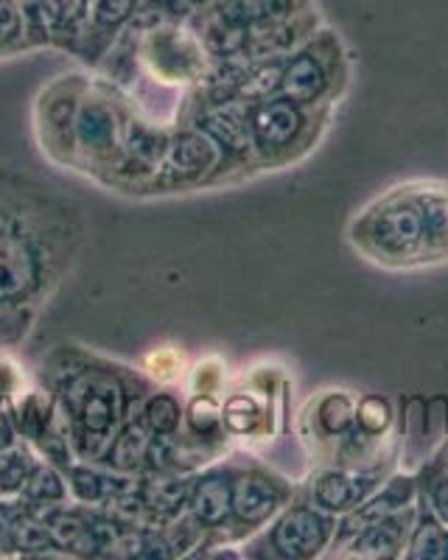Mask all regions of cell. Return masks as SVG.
<instances>
[{
	"mask_svg": "<svg viewBox=\"0 0 448 560\" xmlns=\"http://www.w3.org/2000/svg\"><path fill=\"white\" fill-rule=\"evenodd\" d=\"M82 217L71 199L0 166V308H37L71 269Z\"/></svg>",
	"mask_w": 448,
	"mask_h": 560,
	"instance_id": "6da1fadb",
	"label": "cell"
},
{
	"mask_svg": "<svg viewBox=\"0 0 448 560\" xmlns=\"http://www.w3.org/2000/svg\"><path fill=\"white\" fill-rule=\"evenodd\" d=\"M43 370L73 452L87 463H104L123 420L149 395V382L134 370L87 357L68 345Z\"/></svg>",
	"mask_w": 448,
	"mask_h": 560,
	"instance_id": "7a4b0ae2",
	"label": "cell"
},
{
	"mask_svg": "<svg viewBox=\"0 0 448 560\" xmlns=\"http://www.w3.org/2000/svg\"><path fill=\"white\" fill-rule=\"evenodd\" d=\"M351 244L373 264L387 269H410L426 264L423 219L410 183L373 199L351 222Z\"/></svg>",
	"mask_w": 448,
	"mask_h": 560,
	"instance_id": "3957f363",
	"label": "cell"
},
{
	"mask_svg": "<svg viewBox=\"0 0 448 560\" xmlns=\"http://www.w3.org/2000/svg\"><path fill=\"white\" fill-rule=\"evenodd\" d=\"M129 115V104L107 82H84L73 115L68 166L109 183L121 158Z\"/></svg>",
	"mask_w": 448,
	"mask_h": 560,
	"instance_id": "277c9868",
	"label": "cell"
},
{
	"mask_svg": "<svg viewBox=\"0 0 448 560\" xmlns=\"http://www.w3.org/2000/svg\"><path fill=\"white\" fill-rule=\"evenodd\" d=\"M116 45L132 51L152 79L166 84H199L211 65V54L199 43L191 23L163 26L146 34L121 32Z\"/></svg>",
	"mask_w": 448,
	"mask_h": 560,
	"instance_id": "5b68a950",
	"label": "cell"
},
{
	"mask_svg": "<svg viewBox=\"0 0 448 560\" xmlns=\"http://www.w3.org/2000/svg\"><path fill=\"white\" fill-rule=\"evenodd\" d=\"M314 107H300L286 96L247 102V124L258 166H286L314 140Z\"/></svg>",
	"mask_w": 448,
	"mask_h": 560,
	"instance_id": "8992f818",
	"label": "cell"
},
{
	"mask_svg": "<svg viewBox=\"0 0 448 560\" xmlns=\"http://www.w3.org/2000/svg\"><path fill=\"white\" fill-rule=\"evenodd\" d=\"M342 77L345 68L340 39L331 32H320L283 59L281 96L292 98L300 107H320L337 96Z\"/></svg>",
	"mask_w": 448,
	"mask_h": 560,
	"instance_id": "52a82bcc",
	"label": "cell"
},
{
	"mask_svg": "<svg viewBox=\"0 0 448 560\" xmlns=\"http://www.w3.org/2000/svg\"><path fill=\"white\" fill-rule=\"evenodd\" d=\"M227 168L231 166H227L222 149L202 129L182 124L168 132L163 166L152 191H177V188L182 191L193 185L219 183Z\"/></svg>",
	"mask_w": 448,
	"mask_h": 560,
	"instance_id": "ba28073f",
	"label": "cell"
},
{
	"mask_svg": "<svg viewBox=\"0 0 448 560\" xmlns=\"http://www.w3.org/2000/svg\"><path fill=\"white\" fill-rule=\"evenodd\" d=\"M188 121L191 127L202 129L208 138L222 149L224 160L231 168L258 166L256 152H252V135L247 124V102L233 98V102H202L193 96L188 102Z\"/></svg>",
	"mask_w": 448,
	"mask_h": 560,
	"instance_id": "9c48e42d",
	"label": "cell"
},
{
	"mask_svg": "<svg viewBox=\"0 0 448 560\" xmlns=\"http://www.w3.org/2000/svg\"><path fill=\"white\" fill-rule=\"evenodd\" d=\"M337 516L314 504H286L278 522L267 533V547L275 558L308 560L322 555L333 544Z\"/></svg>",
	"mask_w": 448,
	"mask_h": 560,
	"instance_id": "30bf717a",
	"label": "cell"
},
{
	"mask_svg": "<svg viewBox=\"0 0 448 560\" xmlns=\"http://www.w3.org/2000/svg\"><path fill=\"white\" fill-rule=\"evenodd\" d=\"M87 79L84 77H59L48 90H43L37 104V127L43 152L51 154L57 163L68 166L71 158V129L76 115L79 96Z\"/></svg>",
	"mask_w": 448,
	"mask_h": 560,
	"instance_id": "8fae6325",
	"label": "cell"
},
{
	"mask_svg": "<svg viewBox=\"0 0 448 560\" xmlns=\"http://www.w3.org/2000/svg\"><path fill=\"white\" fill-rule=\"evenodd\" d=\"M288 485L275 474L252 465L247 471L233 474V527L258 529L275 518L288 502Z\"/></svg>",
	"mask_w": 448,
	"mask_h": 560,
	"instance_id": "7c38bea8",
	"label": "cell"
},
{
	"mask_svg": "<svg viewBox=\"0 0 448 560\" xmlns=\"http://www.w3.org/2000/svg\"><path fill=\"white\" fill-rule=\"evenodd\" d=\"M141 0H87L84 28L76 51L84 62H98L116 45Z\"/></svg>",
	"mask_w": 448,
	"mask_h": 560,
	"instance_id": "4fadbf2b",
	"label": "cell"
},
{
	"mask_svg": "<svg viewBox=\"0 0 448 560\" xmlns=\"http://www.w3.org/2000/svg\"><path fill=\"white\" fill-rule=\"evenodd\" d=\"M378 485V471L367 468H328L311 482V504L331 516H345L370 497Z\"/></svg>",
	"mask_w": 448,
	"mask_h": 560,
	"instance_id": "5bb4252c",
	"label": "cell"
},
{
	"mask_svg": "<svg viewBox=\"0 0 448 560\" xmlns=\"http://www.w3.org/2000/svg\"><path fill=\"white\" fill-rule=\"evenodd\" d=\"M191 482L193 479H188L186 471H146L134 482L149 527H166L182 516L191 497Z\"/></svg>",
	"mask_w": 448,
	"mask_h": 560,
	"instance_id": "9a60e30c",
	"label": "cell"
},
{
	"mask_svg": "<svg viewBox=\"0 0 448 560\" xmlns=\"http://www.w3.org/2000/svg\"><path fill=\"white\" fill-rule=\"evenodd\" d=\"M415 493H417V479L410 477V474H406V477L387 479V485L378 490V493H370V497L358 504L356 510H351V513L342 516V524H337V533H333V544L345 547L353 535H356L362 527H367V524L412 508Z\"/></svg>",
	"mask_w": 448,
	"mask_h": 560,
	"instance_id": "2e32d148",
	"label": "cell"
},
{
	"mask_svg": "<svg viewBox=\"0 0 448 560\" xmlns=\"http://www.w3.org/2000/svg\"><path fill=\"white\" fill-rule=\"evenodd\" d=\"M188 513L205 533L233 527V471L211 468L191 482Z\"/></svg>",
	"mask_w": 448,
	"mask_h": 560,
	"instance_id": "e0dca14e",
	"label": "cell"
},
{
	"mask_svg": "<svg viewBox=\"0 0 448 560\" xmlns=\"http://www.w3.org/2000/svg\"><path fill=\"white\" fill-rule=\"evenodd\" d=\"M208 7L247 34L281 26L311 9V0H211Z\"/></svg>",
	"mask_w": 448,
	"mask_h": 560,
	"instance_id": "ac0fdd59",
	"label": "cell"
},
{
	"mask_svg": "<svg viewBox=\"0 0 448 560\" xmlns=\"http://www.w3.org/2000/svg\"><path fill=\"white\" fill-rule=\"evenodd\" d=\"M412 522H415V510L406 508L401 513L378 518V522L367 524L358 529L351 541L345 544L347 558H373V560H387L403 555L406 538H410Z\"/></svg>",
	"mask_w": 448,
	"mask_h": 560,
	"instance_id": "d6986e66",
	"label": "cell"
},
{
	"mask_svg": "<svg viewBox=\"0 0 448 560\" xmlns=\"http://www.w3.org/2000/svg\"><path fill=\"white\" fill-rule=\"evenodd\" d=\"M410 188L421 208L426 264L448 261V185L435 183V179H417V183H410Z\"/></svg>",
	"mask_w": 448,
	"mask_h": 560,
	"instance_id": "ffe728a7",
	"label": "cell"
},
{
	"mask_svg": "<svg viewBox=\"0 0 448 560\" xmlns=\"http://www.w3.org/2000/svg\"><path fill=\"white\" fill-rule=\"evenodd\" d=\"M152 438H154L152 429L146 427L141 407H138L134 412H129L127 420H123L121 432L116 434V440H113V446H109L107 457H104L102 465H107L109 471H116V474L143 471V468H146Z\"/></svg>",
	"mask_w": 448,
	"mask_h": 560,
	"instance_id": "44dd1931",
	"label": "cell"
},
{
	"mask_svg": "<svg viewBox=\"0 0 448 560\" xmlns=\"http://www.w3.org/2000/svg\"><path fill=\"white\" fill-rule=\"evenodd\" d=\"M188 23L197 32L199 43L205 45V51L211 54V59L247 57V39H250V34L244 32V28L233 26V23H227L211 7L197 9Z\"/></svg>",
	"mask_w": 448,
	"mask_h": 560,
	"instance_id": "7402d4cb",
	"label": "cell"
},
{
	"mask_svg": "<svg viewBox=\"0 0 448 560\" xmlns=\"http://www.w3.org/2000/svg\"><path fill=\"white\" fill-rule=\"evenodd\" d=\"M403 555L410 560H448V524L437 518L426 499L417 504Z\"/></svg>",
	"mask_w": 448,
	"mask_h": 560,
	"instance_id": "603a6c76",
	"label": "cell"
},
{
	"mask_svg": "<svg viewBox=\"0 0 448 560\" xmlns=\"http://www.w3.org/2000/svg\"><path fill=\"white\" fill-rule=\"evenodd\" d=\"M64 474H68V488L84 508H102L109 497L134 488V479L123 477V474L121 477H109V474L96 471L93 465L73 463Z\"/></svg>",
	"mask_w": 448,
	"mask_h": 560,
	"instance_id": "cb8c5ba5",
	"label": "cell"
},
{
	"mask_svg": "<svg viewBox=\"0 0 448 560\" xmlns=\"http://www.w3.org/2000/svg\"><path fill=\"white\" fill-rule=\"evenodd\" d=\"M9 412H12L14 429H17L20 438L32 440V443H37L39 438L51 432L59 415L54 395H45L39 389H34V393H20L17 401L9 407Z\"/></svg>",
	"mask_w": 448,
	"mask_h": 560,
	"instance_id": "d4e9b609",
	"label": "cell"
},
{
	"mask_svg": "<svg viewBox=\"0 0 448 560\" xmlns=\"http://www.w3.org/2000/svg\"><path fill=\"white\" fill-rule=\"evenodd\" d=\"M224 432L238 434V438H261L269 432L267 404H261L256 393L238 389L222 407Z\"/></svg>",
	"mask_w": 448,
	"mask_h": 560,
	"instance_id": "484cf974",
	"label": "cell"
},
{
	"mask_svg": "<svg viewBox=\"0 0 448 560\" xmlns=\"http://www.w3.org/2000/svg\"><path fill=\"white\" fill-rule=\"evenodd\" d=\"M311 418L326 440H345L356 429V401L342 389H331L317 398Z\"/></svg>",
	"mask_w": 448,
	"mask_h": 560,
	"instance_id": "4316f807",
	"label": "cell"
},
{
	"mask_svg": "<svg viewBox=\"0 0 448 560\" xmlns=\"http://www.w3.org/2000/svg\"><path fill=\"white\" fill-rule=\"evenodd\" d=\"M37 454L26 443H12V446L0 448V497H20L32 474L37 471Z\"/></svg>",
	"mask_w": 448,
	"mask_h": 560,
	"instance_id": "83f0119b",
	"label": "cell"
},
{
	"mask_svg": "<svg viewBox=\"0 0 448 560\" xmlns=\"http://www.w3.org/2000/svg\"><path fill=\"white\" fill-rule=\"evenodd\" d=\"M141 415L152 434H177L186 420V409L172 393H149L141 404Z\"/></svg>",
	"mask_w": 448,
	"mask_h": 560,
	"instance_id": "f1b7e54d",
	"label": "cell"
},
{
	"mask_svg": "<svg viewBox=\"0 0 448 560\" xmlns=\"http://www.w3.org/2000/svg\"><path fill=\"white\" fill-rule=\"evenodd\" d=\"M188 432L197 434L202 440H222L224 434V418L222 404L216 401V395L197 393L186 409Z\"/></svg>",
	"mask_w": 448,
	"mask_h": 560,
	"instance_id": "f546056e",
	"label": "cell"
},
{
	"mask_svg": "<svg viewBox=\"0 0 448 560\" xmlns=\"http://www.w3.org/2000/svg\"><path fill=\"white\" fill-rule=\"evenodd\" d=\"M392 420H396V412H392V401L387 395L367 393L358 398L356 404V429L367 438L378 440L390 432Z\"/></svg>",
	"mask_w": 448,
	"mask_h": 560,
	"instance_id": "4dcf8cb0",
	"label": "cell"
},
{
	"mask_svg": "<svg viewBox=\"0 0 448 560\" xmlns=\"http://www.w3.org/2000/svg\"><path fill=\"white\" fill-rule=\"evenodd\" d=\"M20 497L26 499L28 504H59L68 497V485H64L57 465L39 463Z\"/></svg>",
	"mask_w": 448,
	"mask_h": 560,
	"instance_id": "1f68e13d",
	"label": "cell"
},
{
	"mask_svg": "<svg viewBox=\"0 0 448 560\" xmlns=\"http://www.w3.org/2000/svg\"><path fill=\"white\" fill-rule=\"evenodd\" d=\"M281 73H283V59H263V62H252L250 73L244 79L241 102H261V98L278 96L281 93Z\"/></svg>",
	"mask_w": 448,
	"mask_h": 560,
	"instance_id": "d6a6232c",
	"label": "cell"
},
{
	"mask_svg": "<svg viewBox=\"0 0 448 560\" xmlns=\"http://www.w3.org/2000/svg\"><path fill=\"white\" fill-rule=\"evenodd\" d=\"M20 48H32L23 9L17 7V0H0V54H12Z\"/></svg>",
	"mask_w": 448,
	"mask_h": 560,
	"instance_id": "836d02e7",
	"label": "cell"
},
{
	"mask_svg": "<svg viewBox=\"0 0 448 560\" xmlns=\"http://www.w3.org/2000/svg\"><path fill=\"white\" fill-rule=\"evenodd\" d=\"M34 323V308H0V353L14 348Z\"/></svg>",
	"mask_w": 448,
	"mask_h": 560,
	"instance_id": "e575fe53",
	"label": "cell"
},
{
	"mask_svg": "<svg viewBox=\"0 0 448 560\" xmlns=\"http://www.w3.org/2000/svg\"><path fill=\"white\" fill-rule=\"evenodd\" d=\"M17 7L23 9V18H26V32H28V45L37 48V45H48V26H45V7L48 0H17Z\"/></svg>",
	"mask_w": 448,
	"mask_h": 560,
	"instance_id": "d590c367",
	"label": "cell"
},
{
	"mask_svg": "<svg viewBox=\"0 0 448 560\" xmlns=\"http://www.w3.org/2000/svg\"><path fill=\"white\" fill-rule=\"evenodd\" d=\"M23 513H26V499L23 497L17 502H0V555L12 552L14 524Z\"/></svg>",
	"mask_w": 448,
	"mask_h": 560,
	"instance_id": "8d00e7d4",
	"label": "cell"
},
{
	"mask_svg": "<svg viewBox=\"0 0 448 560\" xmlns=\"http://www.w3.org/2000/svg\"><path fill=\"white\" fill-rule=\"evenodd\" d=\"M448 434V398L437 395L432 401H426V438L446 440Z\"/></svg>",
	"mask_w": 448,
	"mask_h": 560,
	"instance_id": "74e56055",
	"label": "cell"
},
{
	"mask_svg": "<svg viewBox=\"0 0 448 560\" xmlns=\"http://www.w3.org/2000/svg\"><path fill=\"white\" fill-rule=\"evenodd\" d=\"M224 384V368L222 362H216V359H208V362L197 364V370H193V382L191 387L197 389V393H211L216 395V389Z\"/></svg>",
	"mask_w": 448,
	"mask_h": 560,
	"instance_id": "f35d334b",
	"label": "cell"
},
{
	"mask_svg": "<svg viewBox=\"0 0 448 560\" xmlns=\"http://www.w3.org/2000/svg\"><path fill=\"white\" fill-rule=\"evenodd\" d=\"M426 504L437 513L440 522L448 524V471L437 474L429 485H426V493H423Z\"/></svg>",
	"mask_w": 448,
	"mask_h": 560,
	"instance_id": "ab89813d",
	"label": "cell"
},
{
	"mask_svg": "<svg viewBox=\"0 0 448 560\" xmlns=\"http://www.w3.org/2000/svg\"><path fill=\"white\" fill-rule=\"evenodd\" d=\"M149 364H152V373L157 378H161V382H172V378H177L179 376V368H182V359L177 357V353H174V350H168V348H163V350H154L152 357L146 359Z\"/></svg>",
	"mask_w": 448,
	"mask_h": 560,
	"instance_id": "60d3db41",
	"label": "cell"
},
{
	"mask_svg": "<svg viewBox=\"0 0 448 560\" xmlns=\"http://www.w3.org/2000/svg\"><path fill=\"white\" fill-rule=\"evenodd\" d=\"M14 395H20V373L7 357H0V401H12Z\"/></svg>",
	"mask_w": 448,
	"mask_h": 560,
	"instance_id": "b9f144b4",
	"label": "cell"
},
{
	"mask_svg": "<svg viewBox=\"0 0 448 560\" xmlns=\"http://www.w3.org/2000/svg\"><path fill=\"white\" fill-rule=\"evenodd\" d=\"M440 459H443V465H446V471H448V443H446V448H443Z\"/></svg>",
	"mask_w": 448,
	"mask_h": 560,
	"instance_id": "7bdbcfd3",
	"label": "cell"
}]
</instances>
